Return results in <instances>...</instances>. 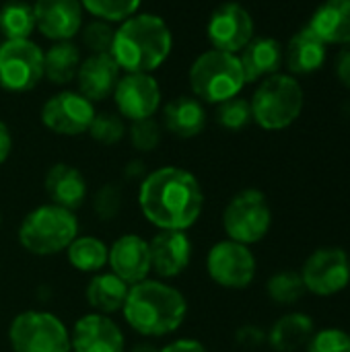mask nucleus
I'll use <instances>...</instances> for the list:
<instances>
[{"instance_id": "nucleus-1", "label": "nucleus", "mask_w": 350, "mask_h": 352, "mask_svg": "<svg viewBox=\"0 0 350 352\" xmlns=\"http://www.w3.org/2000/svg\"><path fill=\"white\" fill-rule=\"evenodd\" d=\"M138 204L144 219L161 231H186L200 219L204 194L190 171L161 167L144 177Z\"/></svg>"}, {"instance_id": "nucleus-2", "label": "nucleus", "mask_w": 350, "mask_h": 352, "mask_svg": "<svg viewBox=\"0 0 350 352\" xmlns=\"http://www.w3.org/2000/svg\"><path fill=\"white\" fill-rule=\"evenodd\" d=\"M122 311L128 326L138 334L165 336L184 324L188 303L177 289L161 280L146 278L130 287Z\"/></svg>"}, {"instance_id": "nucleus-3", "label": "nucleus", "mask_w": 350, "mask_h": 352, "mask_svg": "<svg viewBox=\"0 0 350 352\" xmlns=\"http://www.w3.org/2000/svg\"><path fill=\"white\" fill-rule=\"evenodd\" d=\"M171 52V31L161 16L136 14L113 33L111 56L128 72L149 74L159 68Z\"/></svg>"}, {"instance_id": "nucleus-4", "label": "nucleus", "mask_w": 350, "mask_h": 352, "mask_svg": "<svg viewBox=\"0 0 350 352\" xmlns=\"http://www.w3.org/2000/svg\"><path fill=\"white\" fill-rule=\"evenodd\" d=\"M76 237L78 221L74 212L56 204H43L31 210L19 227L21 245L35 256L60 254L68 250Z\"/></svg>"}, {"instance_id": "nucleus-5", "label": "nucleus", "mask_w": 350, "mask_h": 352, "mask_svg": "<svg viewBox=\"0 0 350 352\" xmlns=\"http://www.w3.org/2000/svg\"><path fill=\"white\" fill-rule=\"evenodd\" d=\"M190 85L194 95L202 101L223 103L233 99L245 85L241 62L229 52H204L190 68Z\"/></svg>"}, {"instance_id": "nucleus-6", "label": "nucleus", "mask_w": 350, "mask_h": 352, "mask_svg": "<svg viewBox=\"0 0 350 352\" xmlns=\"http://www.w3.org/2000/svg\"><path fill=\"white\" fill-rule=\"evenodd\" d=\"M252 120L264 130L291 126L303 109V91L287 74H270L252 97Z\"/></svg>"}, {"instance_id": "nucleus-7", "label": "nucleus", "mask_w": 350, "mask_h": 352, "mask_svg": "<svg viewBox=\"0 0 350 352\" xmlns=\"http://www.w3.org/2000/svg\"><path fill=\"white\" fill-rule=\"evenodd\" d=\"M272 225V210L260 190H243L223 212V227L231 241L252 245L262 241Z\"/></svg>"}, {"instance_id": "nucleus-8", "label": "nucleus", "mask_w": 350, "mask_h": 352, "mask_svg": "<svg viewBox=\"0 0 350 352\" xmlns=\"http://www.w3.org/2000/svg\"><path fill=\"white\" fill-rule=\"evenodd\" d=\"M12 352H70L66 326L47 311H25L17 316L8 330Z\"/></svg>"}, {"instance_id": "nucleus-9", "label": "nucleus", "mask_w": 350, "mask_h": 352, "mask_svg": "<svg viewBox=\"0 0 350 352\" xmlns=\"http://www.w3.org/2000/svg\"><path fill=\"white\" fill-rule=\"evenodd\" d=\"M299 274L307 293L334 297L350 285V256L342 248H320L305 260Z\"/></svg>"}, {"instance_id": "nucleus-10", "label": "nucleus", "mask_w": 350, "mask_h": 352, "mask_svg": "<svg viewBox=\"0 0 350 352\" xmlns=\"http://www.w3.org/2000/svg\"><path fill=\"white\" fill-rule=\"evenodd\" d=\"M43 76V52L29 39H6L0 45V85L8 91H29Z\"/></svg>"}, {"instance_id": "nucleus-11", "label": "nucleus", "mask_w": 350, "mask_h": 352, "mask_svg": "<svg viewBox=\"0 0 350 352\" xmlns=\"http://www.w3.org/2000/svg\"><path fill=\"white\" fill-rule=\"evenodd\" d=\"M208 276L225 289H248L256 278V258L250 245L225 239L210 248L206 256Z\"/></svg>"}, {"instance_id": "nucleus-12", "label": "nucleus", "mask_w": 350, "mask_h": 352, "mask_svg": "<svg viewBox=\"0 0 350 352\" xmlns=\"http://www.w3.org/2000/svg\"><path fill=\"white\" fill-rule=\"evenodd\" d=\"M95 118L93 103L80 93L64 91L50 101H45L41 109V122L47 130L62 136H78L89 132V126Z\"/></svg>"}, {"instance_id": "nucleus-13", "label": "nucleus", "mask_w": 350, "mask_h": 352, "mask_svg": "<svg viewBox=\"0 0 350 352\" xmlns=\"http://www.w3.org/2000/svg\"><path fill=\"white\" fill-rule=\"evenodd\" d=\"M254 35L252 14L235 2L219 6L208 21V39L215 50L235 54L243 50Z\"/></svg>"}, {"instance_id": "nucleus-14", "label": "nucleus", "mask_w": 350, "mask_h": 352, "mask_svg": "<svg viewBox=\"0 0 350 352\" xmlns=\"http://www.w3.org/2000/svg\"><path fill=\"white\" fill-rule=\"evenodd\" d=\"M113 97L120 113L136 122L153 118L161 103V89L151 74L128 72V76L118 80Z\"/></svg>"}, {"instance_id": "nucleus-15", "label": "nucleus", "mask_w": 350, "mask_h": 352, "mask_svg": "<svg viewBox=\"0 0 350 352\" xmlns=\"http://www.w3.org/2000/svg\"><path fill=\"white\" fill-rule=\"evenodd\" d=\"M35 27L54 41H68L80 31L83 10L78 0H37L33 6Z\"/></svg>"}, {"instance_id": "nucleus-16", "label": "nucleus", "mask_w": 350, "mask_h": 352, "mask_svg": "<svg viewBox=\"0 0 350 352\" xmlns=\"http://www.w3.org/2000/svg\"><path fill=\"white\" fill-rule=\"evenodd\" d=\"M70 349L74 352H124V336L107 316L89 314L74 324Z\"/></svg>"}, {"instance_id": "nucleus-17", "label": "nucleus", "mask_w": 350, "mask_h": 352, "mask_svg": "<svg viewBox=\"0 0 350 352\" xmlns=\"http://www.w3.org/2000/svg\"><path fill=\"white\" fill-rule=\"evenodd\" d=\"M107 264L111 266V272L130 287L146 280L151 272L149 241H144L140 235H122L109 248Z\"/></svg>"}, {"instance_id": "nucleus-18", "label": "nucleus", "mask_w": 350, "mask_h": 352, "mask_svg": "<svg viewBox=\"0 0 350 352\" xmlns=\"http://www.w3.org/2000/svg\"><path fill=\"white\" fill-rule=\"evenodd\" d=\"M151 270L161 278L179 276L192 260V243L186 231H159L149 243Z\"/></svg>"}, {"instance_id": "nucleus-19", "label": "nucleus", "mask_w": 350, "mask_h": 352, "mask_svg": "<svg viewBox=\"0 0 350 352\" xmlns=\"http://www.w3.org/2000/svg\"><path fill=\"white\" fill-rule=\"evenodd\" d=\"M120 66L111 54H93L80 62L76 70L78 91L89 101H99L109 97L118 85Z\"/></svg>"}, {"instance_id": "nucleus-20", "label": "nucleus", "mask_w": 350, "mask_h": 352, "mask_svg": "<svg viewBox=\"0 0 350 352\" xmlns=\"http://www.w3.org/2000/svg\"><path fill=\"white\" fill-rule=\"evenodd\" d=\"M45 194L56 206H62L66 210H76L85 202L87 196V182L83 173L66 163L54 165L45 173Z\"/></svg>"}, {"instance_id": "nucleus-21", "label": "nucleus", "mask_w": 350, "mask_h": 352, "mask_svg": "<svg viewBox=\"0 0 350 352\" xmlns=\"http://www.w3.org/2000/svg\"><path fill=\"white\" fill-rule=\"evenodd\" d=\"M324 43H350V0L324 2L309 23Z\"/></svg>"}, {"instance_id": "nucleus-22", "label": "nucleus", "mask_w": 350, "mask_h": 352, "mask_svg": "<svg viewBox=\"0 0 350 352\" xmlns=\"http://www.w3.org/2000/svg\"><path fill=\"white\" fill-rule=\"evenodd\" d=\"M241 70L245 76V82H254L266 74H274L283 62V50L276 39L260 37L252 39L241 50Z\"/></svg>"}, {"instance_id": "nucleus-23", "label": "nucleus", "mask_w": 350, "mask_h": 352, "mask_svg": "<svg viewBox=\"0 0 350 352\" xmlns=\"http://www.w3.org/2000/svg\"><path fill=\"white\" fill-rule=\"evenodd\" d=\"M163 124L175 136L192 138L204 130L206 111L194 97H175L163 109Z\"/></svg>"}, {"instance_id": "nucleus-24", "label": "nucleus", "mask_w": 350, "mask_h": 352, "mask_svg": "<svg viewBox=\"0 0 350 352\" xmlns=\"http://www.w3.org/2000/svg\"><path fill=\"white\" fill-rule=\"evenodd\" d=\"M287 66L295 74H309L318 70L326 60V43L311 31V27H303L287 45Z\"/></svg>"}, {"instance_id": "nucleus-25", "label": "nucleus", "mask_w": 350, "mask_h": 352, "mask_svg": "<svg viewBox=\"0 0 350 352\" xmlns=\"http://www.w3.org/2000/svg\"><path fill=\"white\" fill-rule=\"evenodd\" d=\"M316 332L314 320L305 314L293 311L283 316L270 330L268 342L276 352H295L311 340Z\"/></svg>"}, {"instance_id": "nucleus-26", "label": "nucleus", "mask_w": 350, "mask_h": 352, "mask_svg": "<svg viewBox=\"0 0 350 352\" xmlns=\"http://www.w3.org/2000/svg\"><path fill=\"white\" fill-rule=\"evenodd\" d=\"M128 291H130V285H126L113 272H101V274H95L93 280L89 283L87 301L95 309V314L107 316L124 307Z\"/></svg>"}, {"instance_id": "nucleus-27", "label": "nucleus", "mask_w": 350, "mask_h": 352, "mask_svg": "<svg viewBox=\"0 0 350 352\" xmlns=\"http://www.w3.org/2000/svg\"><path fill=\"white\" fill-rule=\"evenodd\" d=\"M80 52L72 41H58L43 54V76L56 85H66L76 76Z\"/></svg>"}, {"instance_id": "nucleus-28", "label": "nucleus", "mask_w": 350, "mask_h": 352, "mask_svg": "<svg viewBox=\"0 0 350 352\" xmlns=\"http://www.w3.org/2000/svg\"><path fill=\"white\" fill-rule=\"evenodd\" d=\"M107 245L97 237H76L68 245V262L80 272H99L107 264Z\"/></svg>"}, {"instance_id": "nucleus-29", "label": "nucleus", "mask_w": 350, "mask_h": 352, "mask_svg": "<svg viewBox=\"0 0 350 352\" xmlns=\"http://www.w3.org/2000/svg\"><path fill=\"white\" fill-rule=\"evenodd\" d=\"M33 29L35 12L31 4L12 0L0 8V31L6 39H29Z\"/></svg>"}, {"instance_id": "nucleus-30", "label": "nucleus", "mask_w": 350, "mask_h": 352, "mask_svg": "<svg viewBox=\"0 0 350 352\" xmlns=\"http://www.w3.org/2000/svg\"><path fill=\"white\" fill-rule=\"evenodd\" d=\"M266 291L268 297L278 305H293L307 293L301 274L295 270H281L272 274L266 285Z\"/></svg>"}, {"instance_id": "nucleus-31", "label": "nucleus", "mask_w": 350, "mask_h": 352, "mask_svg": "<svg viewBox=\"0 0 350 352\" xmlns=\"http://www.w3.org/2000/svg\"><path fill=\"white\" fill-rule=\"evenodd\" d=\"M85 8L103 21H126L134 16L140 0H80Z\"/></svg>"}, {"instance_id": "nucleus-32", "label": "nucleus", "mask_w": 350, "mask_h": 352, "mask_svg": "<svg viewBox=\"0 0 350 352\" xmlns=\"http://www.w3.org/2000/svg\"><path fill=\"white\" fill-rule=\"evenodd\" d=\"M219 124L227 130H241L252 122V105L241 97H233L221 103L219 107Z\"/></svg>"}, {"instance_id": "nucleus-33", "label": "nucleus", "mask_w": 350, "mask_h": 352, "mask_svg": "<svg viewBox=\"0 0 350 352\" xmlns=\"http://www.w3.org/2000/svg\"><path fill=\"white\" fill-rule=\"evenodd\" d=\"M89 132L101 144H116L118 140L124 138L126 128H124V122L118 116L105 111V113H99V116L95 113V118H93V122L89 126Z\"/></svg>"}, {"instance_id": "nucleus-34", "label": "nucleus", "mask_w": 350, "mask_h": 352, "mask_svg": "<svg viewBox=\"0 0 350 352\" xmlns=\"http://www.w3.org/2000/svg\"><path fill=\"white\" fill-rule=\"evenodd\" d=\"M307 352H350V334L338 328L314 332L307 342Z\"/></svg>"}, {"instance_id": "nucleus-35", "label": "nucleus", "mask_w": 350, "mask_h": 352, "mask_svg": "<svg viewBox=\"0 0 350 352\" xmlns=\"http://www.w3.org/2000/svg\"><path fill=\"white\" fill-rule=\"evenodd\" d=\"M130 140H132V146L138 151H153L161 142V128L153 118L136 120L132 122V128H130Z\"/></svg>"}, {"instance_id": "nucleus-36", "label": "nucleus", "mask_w": 350, "mask_h": 352, "mask_svg": "<svg viewBox=\"0 0 350 352\" xmlns=\"http://www.w3.org/2000/svg\"><path fill=\"white\" fill-rule=\"evenodd\" d=\"M113 29L105 23H91L83 31V43L93 54H109L113 43Z\"/></svg>"}, {"instance_id": "nucleus-37", "label": "nucleus", "mask_w": 350, "mask_h": 352, "mask_svg": "<svg viewBox=\"0 0 350 352\" xmlns=\"http://www.w3.org/2000/svg\"><path fill=\"white\" fill-rule=\"evenodd\" d=\"M120 204H122V194H120V190H118V186H103L99 192H97V196H95V212H97V217L99 219H103V221H109V219H113L116 214H118V210H120Z\"/></svg>"}, {"instance_id": "nucleus-38", "label": "nucleus", "mask_w": 350, "mask_h": 352, "mask_svg": "<svg viewBox=\"0 0 350 352\" xmlns=\"http://www.w3.org/2000/svg\"><path fill=\"white\" fill-rule=\"evenodd\" d=\"M334 68H336L338 80H340L342 85L350 87V43H347V45L338 52Z\"/></svg>"}, {"instance_id": "nucleus-39", "label": "nucleus", "mask_w": 350, "mask_h": 352, "mask_svg": "<svg viewBox=\"0 0 350 352\" xmlns=\"http://www.w3.org/2000/svg\"><path fill=\"white\" fill-rule=\"evenodd\" d=\"M266 340L264 332L258 330L256 326H245L237 332V342L243 344V346H258Z\"/></svg>"}, {"instance_id": "nucleus-40", "label": "nucleus", "mask_w": 350, "mask_h": 352, "mask_svg": "<svg viewBox=\"0 0 350 352\" xmlns=\"http://www.w3.org/2000/svg\"><path fill=\"white\" fill-rule=\"evenodd\" d=\"M159 352H208L204 344H200L198 340H175L171 344H167L165 349Z\"/></svg>"}, {"instance_id": "nucleus-41", "label": "nucleus", "mask_w": 350, "mask_h": 352, "mask_svg": "<svg viewBox=\"0 0 350 352\" xmlns=\"http://www.w3.org/2000/svg\"><path fill=\"white\" fill-rule=\"evenodd\" d=\"M10 148H12V138H10V132L6 128V124L0 120V165L8 159L10 155Z\"/></svg>"}, {"instance_id": "nucleus-42", "label": "nucleus", "mask_w": 350, "mask_h": 352, "mask_svg": "<svg viewBox=\"0 0 350 352\" xmlns=\"http://www.w3.org/2000/svg\"><path fill=\"white\" fill-rule=\"evenodd\" d=\"M0 223H2V221H0Z\"/></svg>"}]
</instances>
